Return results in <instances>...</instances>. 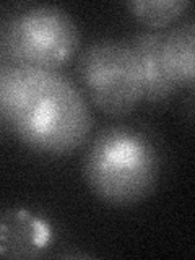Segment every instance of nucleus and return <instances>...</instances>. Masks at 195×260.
<instances>
[{
    "label": "nucleus",
    "instance_id": "nucleus-1",
    "mask_svg": "<svg viewBox=\"0 0 195 260\" xmlns=\"http://www.w3.org/2000/svg\"><path fill=\"white\" fill-rule=\"evenodd\" d=\"M0 119L31 151L65 156L91 134L83 91L60 70L15 65L0 57Z\"/></svg>",
    "mask_w": 195,
    "mask_h": 260
},
{
    "label": "nucleus",
    "instance_id": "nucleus-2",
    "mask_svg": "<svg viewBox=\"0 0 195 260\" xmlns=\"http://www.w3.org/2000/svg\"><path fill=\"white\" fill-rule=\"evenodd\" d=\"M161 168V153L153 138L125 124L101 128L83 158L89 190L114 207L135 205L150 197L159 182Z\"/></svg>",
    "mask_w": 195,
    "mask_h": 260
},
{
    "label": "nucleus",
    "instance_id": "nucleus-3",
    "mask_svg": "<svg viewBox=\"0 0 195 260\" xmlns=\"http://www.w3.org/2000/svg\"><path fill=\"white\" fill-rule=\"evenodd\" d=\"M78 49V24L60 7H28L0 21V57L15 65L60 70Z\"/></svg>",
    "mask_w": 195,
    "mask_h": 260
},
{
    "label": "nucleus",
    "instance_id": "nucleus-4",
    "mask_svg": "<svg viewBox=\"0 0 195 260\" xmlns=\"http://www.w3.org/2000/svg\"><path fill=\"white\" fill-rule=\"evenodd\" d=\"M77 73L93 106L109 117H125L143 101V75L127 41L103 39L78 57Z\"/></svg>",
    "mask_w": 195,
    "mask_h": 260
},
{
    "label": "nucleus",
    "instance_id": "nucleus-5",
    "mask_svg": "<svg viewBox=\"0 0 195 260\" xmlns=\"http://www.w3.org/2000/svg\"><path fill=\"white\" fill-rule=\"evenodd\" d=\"M52 244V228L28 210L15 208L0 215V255L35 258Z\"/></svg>",
    "mask_w": 195,
    "mask_h": 260
},
{
    "label": "nucleus",
    "instance_id": "nucleus-6",
    "mask_svg": "<svg viewBox=\"0 0 195 260\" xmlns=\"http://www.w3.org/2000/svg\"><path fill=\"white\" fill-rule=\"evenodd\" d=\"M165 31H140L125 39L134 49L143 75V100L150 104H162L177 93L176 85L168 77L162 60Z\"/></svg>",
    "mask_w": 195,
    "mask_h": 260
},
{
    "label": "nucleus",
    "instance_id": "nucleus-7",
    "mask_svg": "<svg viewBox=\"0 0 195 260\" xmlns=\"http://www.w3.org/2000/svg\"><path fill=\"white\" fill-rule=\"evenodd\" d=\"M162 60L176 88H193L195 83V20L189 16L165 31Z\"/></svg>",
    "mask_w": 195,
    "mask_h": 260
},
{
    "label": "nucleus",
    "instance_id": "nucleus-8",
    "mask_svg": "<svg viewBox=\"0 0 195 260\" xmlns=\"http://www.w3.org/2000/svg\"><path fill=\"white\" fill-rule=\"evenodd\" d=\"M190 7L189 0H134L127 4V10L143 26L162 31L181 20Z\"/></svg>",
    "mask_w": 195,
    "mask_h": 260
},
{
    "label": "nucleus",
    "instance_id": "nucleus-9",
    "mask_svg": "<svg viewBox=\"0 0 195 260\" xmlns=\"http://www.w3.org/2000/svg\"><path fill=\"white\" fill-rule=\"evenodd\" d=\"M0 122H2V119H0Z\"/></svg>",
    "mask_w": 195,
    "mask_h": 260
}]
</instances>
